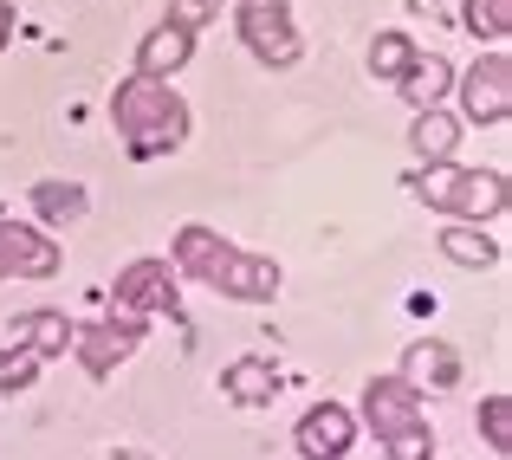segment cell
I'll list each match as a JSON object with an SVG mask.
<instances>
[{"label":"cell","mask_w":512,"mask_h":460,"mask_svg":"<svg viewBox=\"0 0 512 460\" xmlns=\"http://www.w3.org/2000/svg\"><path fill=\"white\" fill-rule=\"evenodd\" d=\"M409 65H415V39L409 33H376L370 39V72L376 78H389V85H396Z\"/></svg>","instance_id":"20"},{"label":"cell","mask_w":512,"mask_h":460,"mask_svg":"<svg viewBox=\"0 0 512 460\" xmlns=\"http://www.w3.org/2000/svg\"><path fill=\"white\" fill-rule=\"evenodd\" d=\"M428 422L422 415V396H415L409 383H396V376H376V383H363V428H370L376 441L402 435V428Z\"/></svg>","instance_id":"9"},{"label":"cell","mask_w":512,"mask_h":460,"mask_svg":"<svg viewBox=\"0 0 512 460\" xmlns=\"http://www.w3.org/2000/svg\"><path fill=\"white\" fill-rule=\"evenodd\" d=\"M169 266H175L182 279H201V286L221 292V299H240V305H273V299H279V286H286L279 260L227 247L214 227H175Z\"/></svg>","instance_id":"1"},{"label":"cell","mask_w":512,"mask_h":460,"mask_svg":"<svg viewBox=\"0 0 512 460\" xmlns=\"http://www.w3.org/2000/svg\"><path fill=\"white\" fill-rule=\"evenodd\" d=\"M461 137H467V124H461V117H448V111H415V124H409V150L422 156V169L454 162Z\"/></svg>","instance_id":"15"},{"label":"cell","mask_w":512,"mask_h":460,"mask_svg":"<svg viewBox=\"0 0 512 460\" xmlns=\"http://www.w3.org/2000/svg\"><path fill=\"white\" fill-rule=\"evenodd\" d=\"M143 344V318H104V324H78L72 331V350H78V370L85 376H111L124 357H137Z\"/></svg>","instance_id":"6"},{"label":"cell","mask_w":512,"mask_h":460,"mask_svg":"<svg viewBox=\"0 0 512 460\" xmlns=\"http://www.w3.org/2000/svg\"><path fill=\"white\" fill-rule=\"evenodd\" d=\"M441 253H448L454 266H500V240L487 234V227H467V221H454V227H441Z\"/></svg>","instance_id":"18"},{"label":"cell","mask_w":512,"mask_h":460,"mask_svg":"<svg viewBox=\"0 0 512 460\" xmlns=\"http://www.w3.org/2000/svg\"><path fill=\"white\" fill-rule=\"evenodd\" d=\"M221 396L234 402V409H266V402L279 396V370L266 357H234L221 370Z\"/></svg>","instance_id":"14"},{"label":"cell","mask_w":512,"mask_h":460,"mask_svg":"<svg viewBox=\"0 0 512 460\" xmlns=\"http://www.w3.org/2000/svg\"><path fill=\"white\" fill-rule=\"evenodd\" d=\"M461 91V124H506L512 117V59L506 52H480L467 72H454Z\"/></svg>","instance_id":"5"},{"label":"cell","mask_w":512,"mask_h":460,"mask_svg":"<svg viewBox=\"0 0 512 460\" xmlns=\"http://www.w3.org/2000/svg\"><path fill=\"white\" fill-rule=\"evenodd\" d=\"M415 195H422L435 214H448V221L480 227V221H500V214H506L512 188H506L500 169H461V162H435V169L415 175Z\"/></svg>","instance_id":"3"},{"label":"cell","mask_w":512,"mask_h":460,"mask_svg":"<svg viewBox=\"0 0 512 460\" xmlns=\"http://www.w3.org/2000/svg\"><path fill=\"white\" fill-rule=\"evenodd\" d=\"M350 441H357V415L344 402H312L299 415V454L305 460H344Z\"/></svg>","instance_id":"10"},{"label":"cell","mask_w":512,"mask_h":460,"mask_svg":"<svg viewBox=\"0 0 512 460\" xmlns=\"http://www.w3.org/2000/svg\"><path fill=\"white\" fill-rule=\"evenodd\" d=\"M117 311H124V318L169 311L175 318V266L169 260H130L124 273H117Z\"/></svg>","instance_id":"8"},{"label":"cell","mask_w":512,"mask_h":460,"mask_svg":"<svg viewBox=\"0 0 512 460\" xmlns=\"http://www.w3.org/2000/svg\"><path fill=\"white\" fill-rule=\"evenodd\" d=\"M396 383H409L415 396H422V389H454L461 383V350L441 344V337H415V344L402 350V376Z\"/></svg>","instance_id":"11"},{"label":"cell","mask_w":512,"mask_h":460,"mask_svg":"<svg viewBox=\"0 0 512 460\" xmlns=\"http://www.w3.org/2000/svg\"><path fill=\"white\" fill-rule=\"evenodd\" d=\"M72 331L78 324L65 318V311H26V318H13V350L33 363H52L72 350Z\"/></svg>","instance_id":"12"},{"label":"cell","mask_w":512,"mask_h":460,"mask_svg":"<svg viewBox=\"0 0 512 460\" xmlns=\"http://www.w3.org/2000/svg\"><path fill=\"white\" fill-rule=\"evenodd\" d=\"M188 59H195V33H182V26H150V33H143V46H137V72L143 78H169L175 72H188Z\"/></svg>","instance_id":"13"},{"label":"cell","mask_w":512,"mask_h":460,"mask_svg":"<svg viewBox=\"0 0 512 460\" xmlns=\"http://www.w3.org/2000/svg\"><path fill=\"white\" fill-rule=\"evenodd\" d=\"M59 266H65V253L46 227L0 221V279H52Z\"/></svg>","instance_id":"7"},{"label":"cell","mask_w":512,"mask_h":460,"mask_svg":"<svg viewBox=\"0 0 512 460\" xmlns=\"http://www.w3.org/2000/svg\"><path fill=\"white\" fill-rule=\"evenodd\" d=\"M480 435H487L493 454H512V396L506 389H493V396L480 402Z\"/></svg>","instance_id":"21"},{"label":"cell","mask_w":512,"mask_h":460,"mask_svg":"<svg viewBox=\"0 0 512 460\" xmlns=\"http://www.w3.org/2000/svg\"><path fill=\"white\" fill-rule=\"evenodd\" d=\"M33 370H39V363L20 357V350H13V357H0V389H26V383H33Z\"/></svg>","instance_id":"24"},{"label":"cell","mask_w":512,"mask_h":460,"mask_svg":"<svg viewBox=\"0 0 512 460\" xmlns=\"http://www.w3.org/2000/svg\"><path fill=\"white\" fill-rule=\"evenodd\" d=\"M234 33L266 72H292L305 52L299 26H292V0H240L234 7Z\"/></svg>","instance_id":"4"},{"label":"cell","mask_w":512,"mask_h":460,"mask_svg":"<svg viewBox=\"0 0 512 460\" xmlns=\"http://www.w3.org/2000/svg\"><path fill=\"white\" fill-rule=\"evenodd\" d=\"M409 7H415V20H441V13H448L441 0H409Z\"/></svg>","instance_id":"25"},{"label":"cell","mask_w":512,"mask_h":460,"mask_svg":"<svg viewBox=\"0 0 512 460\" xmlns=\"http://www.w3.org/2000/svg\"><path fill=\"white\" fill-rule=\"evenodd\" d=\"M214 20H221V0H169V26H182V33H201Z\"/></svg>","instance_id":"23"},{"label":"cell","mask_w":512,"mask_h":460,"mask_svg":"<svg viewBox=\"0 0 512 460\" xmlns=\"http://www.w3.org/2000/svg\"><path fill=\"white\" fill-rule=\"evenodd\" d=\"M7 39H13V7L0 0V46H7Z\"/></svg>","instance_id":"26"},{"label":"cell","mask_w":512,"mask_h":460,"mask_svg":"<svg viewBox=\"0 0 512 460\" xmlns=\"http://www.w3.org/2000/svg\"><path fill=\"white\" fill-rule=\"evenodd\" d=\"M85 208H91V195L78 182H59V175H46V182H33V214L46 227H72V221H85Z\"/></svg>","instance_id":"17"},{"label":"cell","mask_w":512,"mask_h":460,"mask_svg":"<svg viewBox=\"0 0 512 460\" xmlns=\"http://www.w3.org/2000/svg\"><path fill=\"white\" fill-rule=\"evenodd\" d=\"M428 454H435V428L428 422H415V428H402V435L383 441V460H428Z\"/></svg>","instance_id":"22"},{"label":"cell","mask_w":512,"mask_h":460,"mask_svg":"<svg viewBox=\"0 0 512 460\" xmlns=\"http://www.w3.org/2000/svg\"><path fill=\"white\" fill-rule=\"evenodd\" d=\"M396 91L415 104V111H441V104H448V91H454V65L441 59V52H428V59L415 52V65L396 78Z\"/></svg>","instance_id":"16"},{"label":"cell","mask_w":512,"mask_h":460,"mask_svg":"<svg viewBox=\"0 0 512 460\" xmlns=\"http://www.w3.org/2000/svg\"><path fill=\"white\" fill-rule=\"evenodd\" d=\"M111 124H117V137H124L130 156H143V162L169 156V150L188 143V98L175 85H163V78L130 72L124 85L111 91Z\"/></svg>","instance_id":"2"},{"label":"cell","mask_w":512,"mask_h":460,"mask_svg":"<svg viewBox=\"0 0 512 460\" xmlns=\"http://www.w3.org/2000/svg\"><path fill=\"white\" fill-rule=\"evenodd\" d=\"M461 26L500 52L506 39H512V0H467V7H461Z\"/></svg>","instance_id":"19"}]
</instances>
